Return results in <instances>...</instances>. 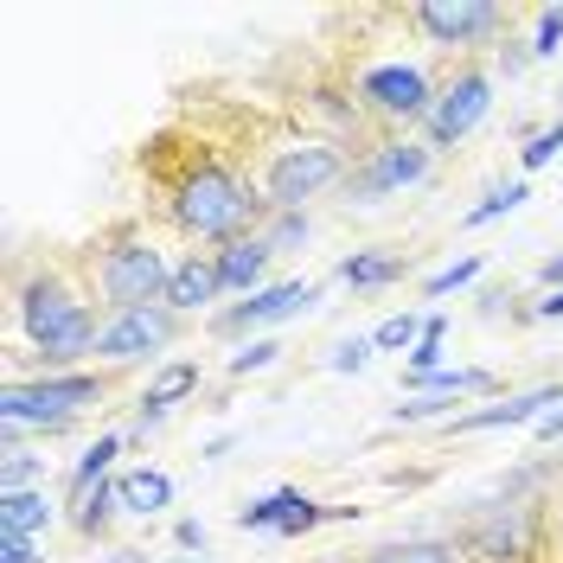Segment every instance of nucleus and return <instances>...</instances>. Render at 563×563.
Segmentation results:
<instances>
[{
    "label": "nucleus",
    "mask_w": 563,
    "mask_h": 563,
    "mask_svg": "<svg viewBox=\"0 0 563 563\" xmlns=\"http://www.w3.org/2000/svg\"><path fill=\"white\" fill-rule=\"evenodd\" d=\"M269 129H276V103L224 97L218 84L174 90V109L135 147L141 218L167 244L206 256L238 238H263V224L276 218L256 186Z\"/></svg>",
    "instance_id": "f257e3e1"
},
{
    "label": "nucleus",
    "mask_w": 563,
    "mask_h": 563,
    "mask_svg": "<svg viewBox=\"0 0 563 563\" xmlns=\"http://www.w3.org/2000/svg\"><path fill=\"white\" fill-rule=\"evenodd\" d=\"M97 327H103V308L70 244L20 250L7 263V378L84 372L97 358Z\"/></svg>",
    "instance_id": "f03ea898"
},
{
    "label": "nucleus",
    "mask_w": 563,
    "mask_h": 563,
    "mask_svg": "<svg viewBox=\"0 0 563 563\" xmlns=\"http://www.w3.org/2000/svg\"><path fill=\"white\" fill-rule=\"evenodd\" d=\"M70 256H77V269H84V282H90V295H97L103 314L167 301V282H174V263H179L174 250H167V238L141 211L103 218L84 244H70Z\"/></svg>",
    "instance_id": "7ed1b4c3"
},
{
    "label": "nucleus",
    "mask_w": 563,
    "mask_h": 563,
    "mask_svg": "<svg viewBox=\"0 0 563 563\" xmlns=\"http://www.w3.org/2000/svg\"><path fill=\"white\" fill-rule=\"evenodd\" d=\"M352 161L358 154L340 135H320V129L276 109V129L263 141V161H256V186H263L269 211H308L327 192H346Z\"/></svg>",
    "instance_id": "20e7f679"
},
{
    "label": "nucleus",
    "mask_w": 563,
    "mask_h": 563,
    "mask_svg": "<svg viewBox=\"0 0 563 563\" xmlns=\"http://www.w3.org/2000/svg\"><path fill=\"white\" fill-rule=\"evenodd\" d=\"M115 390H129V372L84 365V372H45V378H7L0 390V429L7 435H65L90 410H103Z\"/></svg>",
    "instance_id": "39448f33"
},
{
    "label": "nucleus",
    "mask_w": 563,
    "mask_h": 563,
    "mask_svg": "<svg viewBox=\"0 0 563 563\" xmlns=\"http://www.w3.org/2000/svg\"><path fill=\"white\" fill-rule=\"evenodd\" d=\"M455 544L467 563H544V499H538V467L512 474V487L487 493L461 512Z\"/></svg>",
    "instance_id": "423d86ee"
},
{
    "label": "nucleus",
    "mask_w": 563,
    "mask_h": 563,
    "mask_svg": "<svg viewBox=\"0 0 563 563\" xmlns=\"http://www.w3.org/2000/svg\"><path fill=\"white\" fill-rule=\"evenodd\" d=\"M397 13H404V33L417 45H429V52H442L449 65L455 58H481L493 45V33L512 26V13L493 7V0H410Z\"/></svg>",
    "instance_id": "0eeeda50"
},
{
    "label": "nucleus",
    "mask_w": 563,
    "mask_h": 563,
    "mask_svg": "<svg viewBox=\"0 0 563 563\" xmlns=\"http://www.w3.org/2000/svg\"><path fill=\"white\" fill-rule=\"evenodd\" d=\"M493 109V65L487 52L481 58H455V65H442V90H435V109H429V122H422V141L442 154V147H455V141L474 135V122Z\"/></svg>",
    "instance_id": "6e6552de"
},
{
    "label": "nucleus",
    "mask_w": 563,
    "mask_h": 563,
    "mask_svg": "<svg viewBox=\"0 0 563 563\" xmlns=\"http://www.w3.org/2000/svg\"><path fill=\"white\" fill-rule=\"evenodd\" d=\"M429 167H435V147H429L422 135H385L378 147H365V154L352 161L346 199H352V206L390 199V192H404V186L429 179Z\"/></svg>",
    "instance_id": "1a4fd4ad"
},
{
    "label": "nucleus",
    "mask_w": 563,
    "mask_h": 563,
    "mask_svg": "<svg viewBox=\"0 0 563 563\" xmlns=\"http://www.w3.org/2000/svg\"><path fill=\"white\" fill-rule=\"evenodd\" d=\"M179 333H186V314H174L167 301H154V308H122V314H103V327H97V365L135 372L141 358L167 352Z\"/></svg>",
    "instance_id": "9d476101"
},
{
    "label": "nucleus",
    "mask_w": 563,
    "mask_h": 563,
    "mask_svg": "<svg viewBox=\"0 0 563 563\" xmlns=\"http://www.w3.org/2000/svg\"><path fill=\"white\" fill-rule=\"evenodd\" d=\"M314 301H320V282H276V288H256V295H250V301H238V308L211 314V333H218V340H244V333L269 327V320L308 314Z\"/></svg>",
    "instance_id": "9b49d317"
},
{
    "label": "nucleus",
    "mask_w": 563,
    "mask_h": 563,
    "mask_svg": "<svg viewBox=\"0 0 563 563\" xmlns=\"http://www.w3.org/2000/svg\"><path fill=\"white\" fill-rule=\"evenodd\" d=\"M327 519H333V506L308 499L301 487H276V493L250 499L244 512H238V526H244V531H282V538H301V531L327 526Z\"/></svg>",
    "instance_id": "f8f14e48"
},
{
    "label": "nucleus",
    "mask_w": 563,
    "mask_h": 563,
    "mask_svg": "<svg viewBox=\"0 0 563 563\" xmlns=\"http://www.w3.org/2000/svg\"><path fill=\"white\" fill-rule=\"evenodd\" d=\"M544 404H563V378L558 385H538V390H519V397H499V404H481V410H455L449 435H487V429H512V422H544L551 417Z\"/></svg>",
    "instance_id": "ddd939ff"
},
{
    "label": "nucleus",
    "mask_w": 563,
    "mask_h": 563,
    "mask_svg": "<svg viewBox=\"0 0 563 563\" xmlns=\"http://www.w3.org/2000/svg\"><path fill=\"white\" fill-rule=\"evenodd\" d=\"M327 563H467L455 531H410V538H378L365 551H340Z\"/></svg>",
    "instance_id": "4468645a"
},
{
    "label": "nucleus",
    "mask_w": 563,
    "mask_h": 563,
    "mask_svg": "<svg viewBox=\"0 0 563 563\" xmlns=\"http://www.w3.org/2000/svg\"><path fill=\"white\" fill-rule=\"evenodd\" d=\"M218 295H224V282H218V263H211L206 250H186V256L174 263V282H167V308L192 320V314H206Z\"/></svg>",
    "instance_id": "2eb2a0df"
},
{
    "label": "nucleus",
    "mask_w": 563,
    "mask_h": 563,
    "mask_svg": "<svg viewBox=\"0 0 563 563\" xmlns=\"http://www.w3.org/2000/svg\"><path fill=\"white\" fill-rule=\"evenodd\" d=\"M199 385H206L199 358H174V365H161V372L141 385V397H135V422H141V429H147V422H161L174 404H186Z\"/></svg>",
    "instance_id": "dca6fc26"
},
{
    "label": "nucleus",
    "mask_w": 563,
    "mask_h": 563,
    "mask_svg": "<svg viewBox=\"0 0 563 563\" xmlns=\"http://www.w3.org/2000/svg\"><path fill=\"white\" fill-rule=\"evenodd\" d=\"M269 256H276V250L263 244V238H238V244L211 250L224 295H256V288H263V276H269Z\"/></svg>",
    "instance_id": "f3484780"
},
{
    "label": "nucleus",
    "mask_w": 563,
    "mask_h": 563,
    "mask_svg": "<svg viewBox=\"0 0 563 563\" xmlns=\"http://www.w3.org/2000/svg\"><path fill=\"white\" fill-rule=\"evenodd\" d=\"M115 506H122L129 519H161V512L174 506V474H161V467H129V474H115Z\"/></svg>",
    "instance_id": "a211bd4d"
},
{
    "label": "nucleus",
    "mask_w": 563,
    "mask_h": 563,
    "mask_svg": "<svg viewBox=\"0 0 563 563\" xmlns=\"http://www.w3.org/2000/svg\"><path fill=\"white\" fill-rule=\"evenodd\" d=\"M58 519V499L45 487H26V493H0V538H45Z\"/></svg>",
    "instance_id": "6ab92c4d"
},
{
    "label": "nucleus",
    "mask_w": 563,
    "mask_h": 563,
    "mask_svg": "<svg viewBox=\"0 0 563 563\" xmlns=\"http://www.w3.org/2000/svg\"><path fill=\"white\" fill-rule=\"evenodd\" d=\"M404 269H410V250H352L346 263H340V282L385 288V282H404Z\"/></svg>",
    "instance_id": "aec40b11"
},
{
    "label": "nucleus",
    "mask_w": 563,
    "mask_h": 563,
    "mask_svg": "<svg viewBox=\"0 0 563 563\" xmlns=\"http://www.w3.org/2000/svg\"><path fill=\"white\" fill-rule=\"evenodd\" d=\"M404 385L422 390V397H455L461 404V397H487L493 372H481V365H474V372H422V378L417 372H404Z\"/></svg>",
    "instance_id": "412c9836"
},
{
    "label": "nucleus",
    "mask_w": 563,
    "mask_h": 563,
    "mask_svg": "<svg viewBox=\"0 0 563 563\" xmlns=\"http://www.w3.org/2000/svg\"><path fill=\"white\" fill-rule=\"evenodd\" d=\"M538 499H544V563H563V461L538 467Z\"/></svg>",
    "instance_id": "4be33fe9"
},
{
    "label": "nucleus",
    "mask_w": 563,
    "mask_h": 563,
    "mask_svg": "<svg viewBox=\"0 0 563 563\" xmlns=\"http://www.w3.org/2000/svg\"><path fill=\"white\" fill-rule=\"evenodd\" d=\"M70 526H77V538H109V519L122 512L115 506V481H103L97 493H84V499H65Z\"/></svg>",
    "instance_id": "5701e85b"
},
{
    "label": "nucleus",
    "mask_w": 563,
    "mask_h": 563,
    "mask_svg": "<svg viewBox=\"0 0 563 563\" xmlns=\"http://www.w3.org/2000/svg\"><path fill=\"white\" fill-rule=\"evenodd\" d=\"M26 487H45V455H33L20 435H7V449H0V493H26Z\"/></svg>",
    "instance_id": "b1692460"
},
{
    "label": "nucleus",
    "mask_w": 563,
    "mask_h": 563,
    "mask_svg": "<svg viewBox=\"0 0 563 563\" xmlns=\"http://www.w3.org/2000/svg\"><path fill=\"white\" fill-rule=\"evenodd\" d=\"M531 199V186L526 179H506V186H493L487 199H481V206L467 211V218H461V224H467V231H481V224H493V218H506V211H519Z\"/></svg>",
    "instance_id": "393cba45"
},
{
    "label": "nucleus",
    "mask_w": 563,
    "mask_h": 563,
    "mask_svg": "<svg viewBox=\"0 0 563 563\" xmlns=\"http://www.w3.org/2000/svg\"><path fill=\"white\" fill-rule=\"evenodd\" d=\"M422 327H429V320H417V314H390L385 327H378V333H372V346L378 352H417V340H422Z\"/></svg>",
    "instance_id": "a878e982"
},
{
    "label": "nucleus",
    "mask_w": 563,
    "mask_h": 563,
    "mask_svg": "<svg viewBox=\"0 0 563 563\" xmlns=\"http://www.w3.org/2000/svg\"><path fill=\"white\" fill-rule=\"evenodd\" d=\"M487 269V256H461V263H449V269H435V276H422V295L435 301V295H449V288H467V282Z\"/></svg>",
    "instance_id": "bb28decb"
},
{
    "label": "nucleus",
    "mask_w": 563,
    "mask_h": 563,
    "mask_svg": "<svg viewBox=\"0 0 563 563\" xmlns=\"http://www.w3.org/2000/svg\"><path fill=\"white\" fill-rule=\"evenodd\" d=\"M442 340H449V320L442 314H429V327H422V340H417V352H410V372H442Z\"/></svg>",
    "instance_id": "cd10ccee"
},
{
    "label": "nucleus",
    "mask_w": 563,
    "mask_h": 563,
    "mask_svg": "<svg viewBox=\"0 0 563 563\" xmlns=\"http://www.w3.org/2000/svg\"><path fill=\"white\" fill-rule=\"evenodd\" d=\"M558 147H563V122H551V129H538V135L519 147V167H526V174L551 167V161H558Z\"/></svg>",
    "instance_id": "c85d7f7f"
},
{
    "label": "nucleus",
    "mask_w": 563,
    "mask_h": 563,
    "mask_svg": "<svg viewBox=\"0 0 563 563\" xmlns=\"http://www.w3.org/2000/svg\"><path fill=\"white\" fill-rule=\"evenodd\" d=\"M308 238V211H276L269 224H263V244L282 250V244H301Z\"/></svg>",
    "instance_id": "c756f323"
},
{
    "label": "nucleus",
    "mask_w": 563,
    "mask_h": 563,
    "mask_svg": "<svg viewBox=\"0 0 563 563\" xmlns=\"http://www.w3.org/2000/svg\"><path fill=\"white\" fill-rule=\"evenodd\" d=\"M563 45V7H538V33H531V58H551Z\"/></svg>",
    "instance_id": "7c9ffc66"
},
{
    "label": "nucleus",
    "mask_w": 563,
    "mask_h": 563,
    "mask_svg": "<svg viewBox=\"0 0 563 563\" xmlns=\"http://www.w3.org/2000/svg\"><path fill=\"white\" fill-rule=\"evenodd\" d=\"M276 340H250L244 352H238V358H231V378H250V372H263V365H276Z\"/></svg>",
    "instance_id": "2f4dec72"
},
{
    "label": "nucleus",
    "mask_w": 563,
    "mask_h": 563,
    "mask_svg": "<svg viewBox=\"0 0 563 563\" xmlns=\"http://www.w3.org/2000/svg\"><path fill=\"white\" fill-rule=\"evenodd\" d=\"M0 563H52L45 538H0Z\"/></svg>",
    "instance_id": "473e14b6"
},
{
    "label": "nucleus",
    "mask_w": 563,
    "mask_h": 563,
    "mask_svg": "<svg viewBox=\"0 0 563 563\" xmlns=\"http://www.w3.org/2000/svg\"><path fill=\"white\" fill-rule=\"evenodd\" d=\"M372 352H378L372 340H346V346L333 352V372H365V358H372Z\"/></svg>",
    "instance_id": "72a5a7b5"
},
{
    "label": "nucleus",
    "mask_w": 563,
    "mask_h": 563,
    "mask_svg": "<svg viewBox=\"0 0 563 563\" xmlns=\"http://www.w3.org/2000/svg\"><path fill=\"white\" fill-rule=\"evenodd\" d=\"M179 551H206V526H192V519H179Z\"/></svg>",
    "instance_id": "f704fd0d"
},
{
    "label": "nucleus",
    "mask_w": 563,
    "mask_h": 563,
    "mask_svg": "<svg viewBox=\"0 0 563 563\" xmlns=\"http://www.w3.org/2000/svg\"><path fill=\"white\" fill-rule=\"evenodd\" d=\"M538 282H544L551 295H558V288H563V250H558V256H551V263H544V269H538Z\"/></svg>",
    "instance_id": "c9c22d12"
},
{
    "label": "nucleus",
    "mask_w": 563,
    "mask_h": 563,
    "mask_svg": "<svg viewBox=\"0 0 563 563\" xmlns=\"http://www.w3.org/2000/svg\"><path fill=\"white\" fill-rule=\"evenodd\" d=\"M538 442H563V410H551V417L538 422Z\"/></svg>",
    "instance_id": "e433bc0d"
},
{
    "label": "nucleus",
    "mask_w": 563,
    "mask_h": 563,
    "mask_svg": "<svg viewBox=\"0 0 563 563\" xmlns=\"http://www.w3.org/2000/svg\"><path fill=\"white\" fill-rule=\"evenodd\" d=\"M531 314H538V320H563V288H558V295H544V301H538Z\"/></svg>",
    "instance_id": "4c0bfd02"
},
{
    "label": "nucleus",
    "mask_w": 563,
    "mask_h": 563,
    "mask_svg": "<svg viewBox=\"0 0 563 563\" xmlns=\"http://www.w3.org/2000/svg\"><path fill=\"white\" fill-rule=\"evenodd\" d=\"M161 563H206V558H161Z\"/></svg>",
    "instance_id": "58836bf2"
},
{
    "label": "nucleus",
    "mask_w": 563,
    "mask_h": 563,
    "mask_svg": "<svg viewBox=\"0 0 563 563\" xmlns=\"http://www.w3.org/2000/svg\"><path fill=\"white\" fill-rule=\"evenodd\" d=\"M558 97H563V84H558Z\"/></svg>",
    "instance_id": "ea45409f"
}]
</instances>
